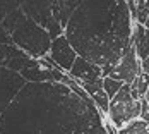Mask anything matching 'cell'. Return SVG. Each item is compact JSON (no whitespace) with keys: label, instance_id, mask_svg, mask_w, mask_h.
<instances>
[{"label":"cell","instance_id":"6da1fadb","mask_svg":"<svg viewBox=\"0 0 149 134\" xmlns=\"http://www.w3.org/2000/svg\"><path fill=\"white\" fill-rule=\"evenodd\" d=\"M0 134H108L94 102L62 83H28L0 115Z\"/></svg>","mask_w":149,"mask_h":134},{"label":"cell","instance_id":"7a4b0ae2","mask_svg":"<svg viewBox=\"0 0 149 134\" xmlns=\"http://www.w3.org/2000/svg\"><path fill=\"white\" fill-rule=\"evenodd\" d=\"M77 57L113 67L132 46V15L125 0H81L63 31Z\"/></svg>","mask_w":149,"mask_h":134},{"label":"cell","instance_id":"3957f363","mask_svg":"<svg viewBox=\"0 0 149 134\" xmlns=\"http://www.w3.org/2000/svg\"><path fill=\"white\" fill-rule=\"evenodd\" d=\"M10 38L14 46L28 53L34 60L46 57L50 53V46L53 41L52 36L26 14H22V17L17 21L14 31L10 33Z\"/></svg>","mask_w":149,"mask_h":134},{"label":"cell","instance_id":"277c9868","mask_svg":"<svg viewBox=\"0 0 149 134\" xmlns=\"http://www.w3.org/2000/svg\"><path fill=\"white\" fill-rule=\"evenodd\" d=\"M141 112H142V103L132 98L129 84H123V88L115 95V98L110 100L108 117L113 127L123 129L130 122L141 119Z\"/></svg>","mask_w":149,"mask_h":134},{"label":"cell","instance_id":"5b68a950","mask_svg":"<svg viewBox=\"0 0 149 134\" xmlns=\"http://www.w3.org/2000/svg\"><path fill=\"white\" fill-rule=\"evenodd\" d=\"M52 2L53 0H26V2H21V11L29 19H33L38 26H41L52 36V40H55L63 34V28L53 17Z\"/></svg>","mask_w":149,"mask_h":134},{"label":"cell","instance_id":"8992f818","mask_svg":"<svg viewBox=\"0 0 149 134\" xmlns=\"http://www.w3.org/2000/svg\"><path fill=\"white\" fill-rule=\"evenodd\" d=\"M141 62L137 59V53H135L134 46H129L125 50V53L120 57V60L111 67V72L108 77L120 81L123 84H132L135 79L141 76Z\"/></svg>","mask_w":149,"mask_h":134},{"label":"cell","instance_id":"52a82bcc","mask_svg":"<svg viewBox=\"0 0 149 134\" xmlns=\"http://www.w3.org/2000/svg\"><path fill=\"white\" fill-rule=\"evenodd\" d=\"M26 84L28 83L21 74L9 71L5 67H0V115L10 107V103Z\"/></svg>","mask_w":149,"mask_h":134},{"label":"cell","instance_id":"ba28073f","mask_svg":"<svg viewBox=\"0 0 149 134\" xmlns=\"http://www.w3.org/2000/svg\"><path fill=\"white\" fill-rule=\"evenodd\" d=\"M50 60L58 67L62 72L69 74L72 65H74L75 59H77V53L75 50L70 46L69 40L65 38V34H62L58 38H55L52 41V46H50V53H48Z\"/></svg>","mask_w":149,"mask_h":134},{"label":"cell","instance_id":"9c48e42d","mask_svg":"<svg viewBox=\"0 0 149 134\" xmlns=\"http://www.w3.org/2000/svg\"><path fill=\"white\" fill-rule=\"evenodd\" d=\"M69 76L77 83H86V81H94V79H103V71L100 65H94L88 60L77 57Z\"/></svg>","mask_w":149,"mask_h":134},{"label":"cell","instance_id":"30bf717a","mask_svg":"<svg viewBox=\"0 0 149 134\" xmlns=\"http://www.w3.org/2000/svg\"><path fill=\"white\" fill-rule=\"evenodd\" d=\"M79 4H81V0H53L52 2L53 17L63 28V31H65L67 24H69V19L72 17V14H74V11L77 9Z\"/></svg>","mask_w":149,"mask_h":134},{"label":"cell","instance_id":"8fae6325","mask_svg":"<svg viewBox=\"0 0 149 134\" xmlns=\"http://www.w3.org/2000/svg\"><path fill=\"white\" fill-rule=\"evenodd\" d=\"M132 46H134L139 62L149 60V29L142 24H134V34H132Z\"/></svg>","mask_w":149,"mask_h":134},{"label":"cell","instance_id":"7c38bea8","mask_svg":"<svg viewBox=\"0 0 149 134\" xmlns=\"http://www.w3.org/2000/svg\"><path fill=\"white\" fill-rule=\"evenodd\" d=\"M130 15L137 24H146L149 17V0H129L127 2Z\"/></svg>","mask_w":149,"mask_h":134},{"label":"cell","instance_id":"4fadbf2b","mask_svg":"<svg viewBox=\"0 0 149 134\" xmlns=\"http://www.w3.org/2000/svg\"><path fill=\"white\" fill-rule=\"evenodd\" d=\"M129 89H130V95H132L134 100L142 102L146 98V93H148V89H149V76L141 72V76L135 79L134 83L129 84Z\"/></svg>","mask_w":149,"mask_h":134},{"label":"cell","instance_id":"5bb4252c","mask_svg":"<svg viewBox=\"0 0 149 134\" xmlns=\"http://www.w3.org/2000/svg\"><path fill=\"white\" fill-rule=\"evenodd\" d=\"M17 57H29V55L14 45H0V67H3L9 60L17 59Z\"/></svg>","mask_w":149,"mask_h":134},{"label":"cell","instance_id":"9a60e30c","mask_svg":"<svg viewBox=\"0 0 149 134\" xmlns=\"http://www.w3.org/2000/svg\"><path fill=\"white\" fill-rule=\"evenodd\" d=\"M118 134H149V122L137 119L130 122L129 126H125L123 129H120Z\"/></svg>","mask_w":149,"mask_h":134},{"label":"cell","instance_id":"2e32d148","mask_svg":"<svg viewBox=\"0 0 149 134\" xmlns=\"http://www.w3.org/2000/svg\"><path fill=\"white\" fill-rule=\"evenodd\" d=\"M22 14H24V12L21 11V5H19V7H15L14 11H10L9 14L5 15V19H3V21H2L0 24L3 26V29H5L7 33H9V34H10V33L14 31L15 24H17V21H19V19L22 17Z\"/></svg>","mask_w":149,"mask_h":134},{"label":"cell","instance_id":"e0dca14e","mask_svg":"<svg viewBox=\"0 0 149 134\" xmlns=\"http://www.w3.org/2000/svg\"><path fill=\"white\" fill-rule=\"evenodd\" d=\"M122 88H123V83L115 81V79H111V77H103V89H104V93L108 95L110 100L115 98V95H117Z\"/></svg>","mask_w":149,"mask_h":134},{"label":"cell","instance_id":"ac0fdd59","mask_svg":"<svg viewBox=\"0 0 149 134\" xmlns=\"http://www.w3.org/2000/svg\"><path fill=\"white\" fill-rule=\"evenodd\" d=\"M21 2L19 0H0V22L5 19V15L10 11H14L15 7H19Z\"/></svg>","mask_w":149,"mask_h":134},{"label":"cell","instance_id":"d6986e66","mask_svg":"<svg viewBox=\"0 0 149 134\" xmlns=\"http://www.w3.org/2000/svg\"><path fill=\"white\" fill-rule=\"evenodd\" d=\"M0 45H12V38H10V34L3 29L2 24H0Z\"/></svg>","mask_w":149,"mask_h":134},{"label":"cell","instance_id":"ffe728a7","mask_svg":"<svg viewBox=\"0 0 149 134\" xmlns=\"http://www.w3.org/2000/svg\"><path fill=\"white\" fill-rule=\"evenodd\" d=\"M144 100H146V103L149 105V89H148V93H146V98H144Z\"/></svg>","mask_w":149,"mask_h":134},{"label":"cell","instance_id":"44dd1931","mask_svg":"<svg viewBox=\"0 0 149 134\" xmlns=\"http://www.w3.org/2000/svg\"><path fill=\"white\" fill-rule=\"evenodd\" d=\"M144 26H146V29H149V17H148V21H146V24H144Z\"/></svg>","mask_w":149,"mask_h":134}]
</instances>
